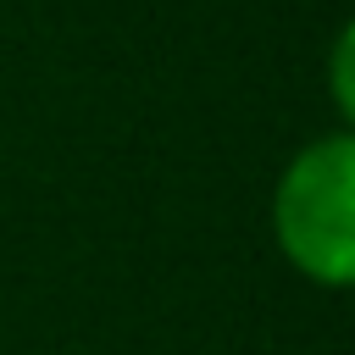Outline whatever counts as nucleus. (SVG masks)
Returning <instances> with one entry per match:
<instances>
[{
  "instance_id": "1",
  "label": "nucleus",
  "mask_w": 355,
  "mask_h": 355,
  "mask_svg": "<svg viewBox=\"0 0 355 355\" xmlns=\"http://www.w3.org/2000/svg\"><path fill=\"white\" fill-rule=\"evenodd\" d=\"M277 255L316 288H349L355 277V128L305 139L266 200Z\"/></svg>"
},
{
  "instance_id": "2",
  "label": "nucleus",
  "mask_w": 355,
  "mask_h": 355,
  "mask_svg": "<svg viewBox=\"0 0 355 355\" xmlns=\"http://www.w3.org/2000/svg\"><path fill=\"white\" fill-rule=\"evenodd\" d=\"M327 105H333V122L338 128L355 122V28L349 22L327 44Z\"/></svg>"
}]
</instances>
